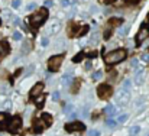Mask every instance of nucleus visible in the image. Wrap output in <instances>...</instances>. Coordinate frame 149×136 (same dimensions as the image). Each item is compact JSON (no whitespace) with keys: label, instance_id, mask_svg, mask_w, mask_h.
<instances>
[{"label":"nucleus","instance_id":"25","mask_svg":"<svg viewBox=\"0 0 149 136\" xmlns=\"http://www.w3.org/2000/svg\"><path fill=\"white\" fill-rule=\"evenodd\" d=\"M88 136H100V132L96 130V129H91V130L88 132Z\"/></svg>","mask_w":149,"mask_h":136},{"label":"nucleus","instance_id":"13","mask_svg":"<svg viewBox=\"0 0 149 136\" xmlns=\"http://www.w3.org/2000/svg\"><path fill=\"white\" fill-rule=\"evenodd\" d=\"M104 112H106L109 116H113V114L116 113V109H114V106H113V104H109V106L104 109Z\"/></svg>","mask_w":149,"mask_h":136},{"label":"nucleus","instance_id":"26","mask_svg":"<svg viewBox=\"0 0 149 136\" xmlns=\"http://www.w3.org/2000/svg\"><path fill=\"white\" fill-rule=\"evenodd\" d=\"M10 16H12V13H10L9 10H4V12H3V17H4L6 20H7V19H10Z\"/></svg>","mask_w":149,"mask_h":136},{"label":"nucleus","instance_id":"3","mask_svg":"<svg viewBox=\"0 0 149 136\" xmlns=\"http://www.w3.org/2000/svg\"><path fill=\"white\" fill-rule=\"evenodd\" d=\"M97 94H99V97L101 100H107L113 96V89L109 84H101L97 89Z\"/></svg>","mask_w":149,"mask_h":136},{"label":"nucleus","instance_id":"45","mask_svg":"<svg viewBox=\"0 0 149 136\" xmlns=\"http://www.w3.org/2000/svg\"><path fill=\"white\" fill-rule=\"evenodd\" d=\"M72 1H77V0H72Z\"/></svg>","mask_w":149,"mask_h":136},{"label":"nucleus","instance_id":"29","mask_svg":"<svg viewBox=\"0 0 149 136\" xmlns=\"http://www.w3.org/2000/svg\"><path fill=\"white\" fill-rule=\"evenodd\" d=\"M33 9H36V4H35V3H29V4L26 6V10H33Z\"/></svg>","mask_w":149,"mask_h":136},{"label":"nucleus","instance_id":"15","mask_svg":"<svg viewBox=\"0 0 149 136\" xmlns=\"http://www.w3.org/2000/svg\"><path fill=\"white\" fill-rule=\"evenodd\" d=\"M141 132V126L139 125H135V126H132V129H130V135L132 136H136L138 133Z\"/></svg>","mask_w":149,"mask_h":136},{"label":"nucleus","instance_id":"43","mask_svg":"<svg viewBox=\"0 0 149 136\" xmlns=\"http://www.w3.org/2000/svg\"><path fill=\"white\" fill-rule=\"evenodd\" d=\"M138 64V59H132V65H136Z\"/></svg>","mask_w":149,"mask_h":136},{"label":"nucleus","instance_id":"24","mask_svg":"<svg viewBox=\"0 0 149 136\" xmlns=\"http://www.w3.org/2000/svg\"><path fill=\"white\" fill-rule=\"evenodd\" d=\"M101 75H103L101 71H96V73L93 74V78H94V80H99V78H101Z\"/></svg>","mask_w":149,"mask_h":136},{"label":"nucleus","instance_id":"21","mask_svg":"<svg viewBox=\"0 0 149 136\" xmlns=\"http://www.w3.org/2000/svg\"><path fill=\"white\" fill-rule=\"evenodd\" d=\"M116 125H117V120H114V119H109L107 120V126L109 128H114Z\"/></svg>","mask_w":149,"mask_h":136},{"label":"nucleus","instance_id":"35","mask_svg":"<svg viewBox=\"0 0 149 136\" xmlns=\"http://www.w3.org/2000/svg\"><path fill=\"white\" fill-rule=\"evenodd\" d=\"M44 6H45V7H51V6H52V1H51V0H45V1H44Z\"/></svg>","mask_w":149,"mask_h":136},{"label":"nucleus","instance_id":"37","mask_svg":"<svg viewBox=\"0 0 149 136\" xmlns=\"http://www.w3.org/2000/svg\"><path fill=\"white\" fill-rule=\"evenodd\" d=\"M71 110H72V106H71V104H68V106H65V112H67V113H68V112H70V113H72Z\"/></svg>","mask_w":149,"mask_h":136},{"label":"nucleus","instance_id":"34","mask_svg":"<svg viewBox=\"0 0 149 136\" xmlns=\"http://www.w3.org/2000/svg\"><path fill=\"white\" fill-rule=\"evenodd\" d=\"M52 98H54V100H58V98H59V93H58V91H54V94H52Z\"/></svg>","mask_w":149,"mask_h":136},{"label":"nucleus","instance_id":"38","mask_svg":"<svg viewBox=\"0 0 149 136\" xmlns=\"http://www.w3.org/2000/svg\"><path fill=\"white\" fill-rule=\"evenodd\" d=\"M42 103H44V97H39V98L36 100V104H38V106H41Z\"/></svg>","mask_w":149,"mask_h":136},{"label":"nucleus","instance_id":"10","mask_svg":"<svg viewBox=\"0 0 149 136\" xmlns=\"http://www.w3.org/2000/svg\"><path fill=\"white\" fill-rule=\"evenodd\" d=\"M116 98H117V103H120V104H125V103H127V100H129V96H127V93L126 91H120V93H117L116 94Z\"/></svg>","mask_w":149,"mask_h":136},{"label":"nucleus","instance_id":"14","mask_svg":"<svg viewBox=\"0 0 149 136\" xmlns=\"http://www.w3.org/2000/svg\"><path fill=\"white\" fill-rule=\"evenodd\" d=\"M80 86H81V81H80V78H77V80L74 81L72 87H71V93H77L78 89H80Z\"/></svg>","mask_w":149,"mask_h":136},{"label":"nucleus","instance_id":"36","mask_svg":"<svg viewBox=\"0 0 149 136\" xmlns=\"http://www.w3.org/2000/svg\"><path fill=\"white\" fill-rule=\"evenodd\" d=\"M61 4L64 7H67V6H70V0H61Z\"/></svg>","mask_w":149,"mask_h":136},{"label":"nucleus","instance_id":"30","mask_svg":"<svg viewBox=\"0 0 149 136\" xmlns=\"http://www.w3.org/2000/svg\"><path fill=\"white\" fill-rule=\"evenodd\" d=\"M127 31H129V26L122 28V29H120V35H126V33H127Z\"/></svg>","mask_w":149,"mask_h":136},{"label":"nucleus","instance_id":"9","mask_svg":"<svg viewBox=\"0 0 149 136\" xmlns=\"http://www.w3.org/2000/svg\"><path fill=\"white\" fill-rule=\"evenodd\" d=\"M36 123H39V125L42 126V129H44V128H48V126H51V123H52V117H51L49 114L45 113V114H42V117H41Z\"/></svg>","mask_w":149,"mask_h":136},{"label":"nucleus","instance_id":"17","mask_svg":"<svg viewBox=\"0 0 149 136\" xmlns=\"http://www.w3.org/2000/svg\"><path fill=\"white\" fill-rule=\"evenodd\" d=\"M122 19H110V26H119L122 25Z\"/></svg>","mask_w":149,"mask_h":136},{"label":"nucleus","instance_id":"7","mask_svg":"<svg viewBox=\"0 0 149 136\" xmlns=\"http://www.w3.org/2000/svg\"><path fill=\"white\" fill-rule=\"evenodd\" d=\"M148 36H149V28L148 26H142V28H141V31L138 32V38H136L138 44H142Z\"/></svg>","mask_w":149,"mask_h":136},{"label":"nucleus","instance_id":"5","mask_svg":"<svg viewBox=\"0 0 149 136\" xmlns=\"http://www.w3.org/2000/svg\"><path fill=\"white\" fill-rule=\"evenodd\" d=\"M86 129V126H84V123H81V122H71V123H67L65 125V130L67 132H83Z\"/></svg>","mask_w":149,"mask_h":136},{"label":"nucleus","instance_id":"4","mask_svg":"<svg viewBox=\"0 0 149 136\" xmlns=\"http://www.w3.org/2000/svg\"><path fill=\"white\" fill-rule=\"evenodd\" d=\"M62 61H64V56H62V55H55V56L49 58V61H48V68H49V71H56V70L61 67Z\"/></svg>","mask_w":149,"mask_h":136},{"label":"nucleus","instance_id":"8","mask_svg":"<svg viewBox=\"0 0 149 136\" xmlns=\"http://www.w3.org/2000/svg\"><path fill=\"white\" fill-rule=\"evenodd\" d=\"M42 91H44V84H42V83H38V84H35L33 89L31 90V97H32V98H36L38 96L42 94Z\"/></svg>","mask_w":149,"mask_h":136},{"label":"nucleus","instance_id":"41","mask_svg":"<svg viewBox=\"0 0 149 136\" xmlns=\"http://www.w3.org/2000/svg\"><path fill=\"white\" fill-rule=\"evenodd\" d=\"M75 116H77V113H74V112L70 113V117H71V119H75Z\"/></svg>","mask_w":149,"mask_h":136},{"label":"nucleus","instance_id":"32","mask_svg":"<svg viewBox=\"0 0 149 136\" xmlns=\"http://www.w3.org/2000/svg\"><path fill=\"white\" fill-rule=\"evenodd\" d=\"M142 61L149 62V54H142Z\"/></svg>","mask_w":149,"mask_h":136},{"label":"nucleus","instance_id":"2","mask_svg":"<svg viewBox=\"0 0 149 136\" xmlns=\"http://www.w3.org/2000/svg\"><path fill=\"white\" fill-rule=\"evenodd\" d=\"M47 17H48V10H47V7H44V9L35 12V13L31 16L29 20H31V25H32L33 28H38V26H41V25L47 20Z\"/></svg>","mask_w":149,"mask_h":136},{"label":"nucleus","instance_id":"28","mask_svg":"<svg viewBox=\"0 0 149 136\" xmlns=\"http://www.w3.org/2000/svg\"><path fill=\"white\" fill-rule=\"evenodd\" d=\"M41 44H42V46H48L49 39H48V38H42V39H41Z\"/></svg>","mask_w":149,"mask_h":136},{"label":"nucleus","instance_id":"40","mask_svg":"<svg viewBox=\"0 0 149 136\" xmlns=\"http://www.w3.org/2000/svg\"><path fill=\"white\" fill-rule=\"evenodd\" d=\"M90 67H91V62H90V61H88V62H87V64H86V70H90Z\"/></svg>","mask_w":149,"mask_h":136},{"label":"nucleus","instance_id":"18","mask_svg":"<svg viewBox=\"0 0 149 136\" xmlns=\"http://www.w3.org/2000/svg\"><path fill=\"white\" fill-rule=\"evenodd\" d=\"M62 84H64V86L71 84V75H67V74H65V75L62 77Z\"/></svg>","mask_w":149,"mask_h":136},{"label":"nucleus","instance_id":"19","mask_svg":"<svg viewBox=\"0 0 149 136\" xmlns=\"http://www.w3.org/2000/svg\"><path fill=\"white\" fill-rule=\"evenodd\" d=\"M127 117H129L127 114H120V116L117 117V123H125V122L127 120Z\"/></svg>","mask_w":149,"mask_h":136},{"label":"nucleus","instance_id":"1","mask_svg":"<svg viewBox=\"0 0 149 136\" xmlns=\"http://www.w3.org/2000/svg\"><path fill=\"white\" fill-rule=\"evenodd\" d=\"M125 58H126V49H116V51L109 52L104 56V61H106V64H117V62L123 61Z\"/></svg>","mask_w":149,"mask_h":136},{"label":"nucleus","instance_id":"42","mask_svg":"<svg viewBox=\"0 0 149 136\" xmlns=\"http://www.w3.org/2000/svg\"><path fill=\"white\" fill-rule=\"evenodd\" d=\"M109 77H110V78H113V77H116V73H113V71H111V73H110V75H109Z\"/></svg>","mask_w":149,"mask_h":136},{"label":"nucleus","instance_id":"44","mask_svg":"<svg viewBox=\"0 0 149 136\" xmlns=\"http://www.w3.org/2000/svg\"><path fill=\"white\" fill-rule=\"evenodd\" d=\"M3 125H4V123H0V130H1V129H3V128H4V126H3Z\"/></svg>","mask_w":149,"mask_h":136},{"label":"nucleus","instance_id":"16","mask_svg":"<svg viewBox=\"0 0 149 136\" xmlns=\"http://www.w3.org/2000/svg\"><path fill=\"white\" fill-rule=\"evenodd\" d=\"M59 29H61V23L59 22H55L54 25H52V33H56V32H59Z\"/></svg>","mask_w":149,"mask_h":136},{"label":"nucleus","instance_id":"33","mask_svg":"<svg viewBox=\"0 0 149 136\" xmlns=\"http://www.w3.org/2000/svg\"><path fill=\"white\" fill-rule=\"evenodd\" d=\"M83 59V54H78L75 58H74V62H78V61H81Z\"/></svg>","mask_w":149,"mask_h":136},{"label":"nucleus","instance_id":"31","mask_svg":"<svg viewBox=\"0 0 149 136\" xmlns=\"http://www.w3.org/2000/svg\"><path fill=\"white\" fill-rule=\"evenodd\" d=\"M12 6H13L15 9L19 7V6H20V0H13V1H12Z\"/></svg>","mask_w":149,"mask_h":136},{"label":"nucleus","instance_id":"39","mask_svg":"<svg viewBox=\"0 0 149 136\" xmlns=\"http://www.w3.org/2000/svg\"><path fill=\"white\" fill-rule=\"evenodd\" d=\"M101 3H104V4H110V3H113L114 0H100Z\"/></svg>","mask_w":149,"mask_h":136},{"label":"nucleus","instance_id":"27","mask_svg":"<svg viewBox=\"0 0 149 136\" xmlns=\"http://www.w3.org/2000/svg\"><path fill=\"white\" fill-rule=\"evenodd\" d=\"M7 119V114L6 113H0V123H4Z\"/></svg>","mask_w":149,"mask_h":136},{"label":"nucleus","instance_id":"20","mask_svg":"<svg viewBox=\"0 0 149 136\" xmlns=\"http://www.w3.org/2000/svg\"><path fill=\"white\" fill-rule=\"evenodd\" d=\"M130 89V80H125L123 81V91H127Z\"/></svg>","mask_w":149,"mask_h":136},{"label":"nucleus","instance_id":"11","mask_svg":"<svg viewBox=\"0 0 149 136\" xmlns=\"http://www.w3.org/2000/svg\"><path fill=\"white\" fill-rule=\"evenodd\" d=\"M9 54V44L7 42H0V59Z\"/></svg>","mask_w":149,"mask_h":136},{"label":"nucleus","instance_id":"22","mask_svg":"<svg viewBox=\"0 0 149 136\" xmlns=\"http://www.w3.org/2000/svg\"><path fill=\"white\" fill-rule=\"evenodd\" d=\"M13 39L15 41H20L22 39V33L20 32H13Z\"/></svg>","mask_w":149,"mask_h":136},{"label":"nucleus","instance_id":"12","mask_svg":"<svg viewBox=\"0 0 149 136\" xmlns=\"http://www.w3.org/2000/svg\"><path fill=\"white\" fill-rule=\"evenodd\" d=\"M31 48H32L31 42H29V41H25V42H23V46H22V54H28V52L31 51Z\"/></svg>","mask_w":149,"mask_h":136},{"label":"nucleus","instance_id":"6","mask_svg":"<svg viewBox=\"0 0 149 136\" xmlns=\"http://www.w3.org/2000/svg\"><path fill=\"white\" fill-rule=\"evenodd\" d=\"M20 126H22V119L20 117H13L10 122H9V132H12V133H15V132H17L19 129H20Z\"/></svg>","mask_w":149,"mask_h":136},{"label":"nucleus","instance_id":"23","mask_svg":"<svg viewBox=\"0 0 149 136\" xmlns=\"http://www.w3.org/2000/svg\"><path fill=\"white\" fill-rule=\"evenodd\" d=\"M99 41V33L97 32H94L93 33V36H91V39H90V42H97Z\"/></svg>","mask_w":149,"mask_h":136}]
</instances>
